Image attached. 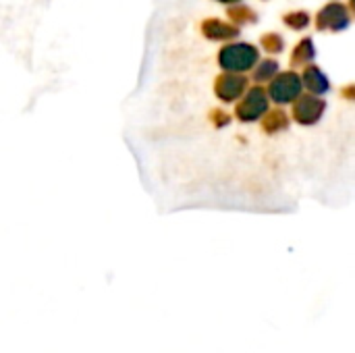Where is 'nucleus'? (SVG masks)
<instances>
[{"mask_svg": "<svg viewBox=\"0 0 355 353\" xmlns=\"http://www.w3.org/2000/svg\"><path fill=\"white\" fill-rule=\"evenodd\" d=\"M218 60L220 67L227 69L229 73H243L258 62V50L250 44H233L223 48Z\"/></svg>", "mask_w": 355, "mask_h": 353, "instance_id": "obj_1", "label": "nucleus"}, {"mask_svg": "<svg viewBox=\"0 0 355 353\" xmlns=\"http://www.w3.org/2000/svg\"><path fill=\"white\" fill-rule=\"evenodd\" d=\"M270 98L275 100V102H279V104H289V102H293L297 96H300V92H302V79L293 73V71H289V73H281L272 83H270Z\"/></svg>", "mask_w": 355, "mask_h": 353, "instance_id": "obj_2", "label": "nucleus"}, {"mask_svg": "<svg viewBox=\"0 0 355 353\" xmlns=\"http://www.w3.org/2000/svg\"><path fill=\"white\" fill-rule=\"evenodd\" d=\"M268 108V100L262 87H254L250 89V94L245 96V100L237 106V117L241 121H256L260 119Z\"/></svg>", "mask_w": 355, "mask_h": 353, "instance_id": "obj_3", "label": "nucleus"}, {"mask_svg": "<svg viewBox=\"0 0 355 353\" xmlns=\"http://www.w3.org/2000/svg\"><path fill=\"white\" fill-rule=\"evenodd\" d=\"M349 25V12L343 4L333 2L329 4L320 15H318V27L320 29H331V31H339L345 29Z\"/></svg>", "mask_w": 355, "mask_h": 353, "instance_id": "obj_4", "label": "nucleus"}, {"mask_svg": "<svg viewBox=\"0 0 355 353\" xmlns=\"http://www.w3.org/2000/svg\"><path fill=\"white\" fill-rule=\"evenodd\" d=\"M324 112V102L314 98V96H306L300 98L297 104L293 106V117L302 123V125H312L316 123Z\"/></svg>", "mask_w": 355, "mask_h": 353, "instance_id": "obj_5", "label": "nucleus"}, {"mask_svg": "<svg viewBox=\"0 0 355 353\" xmlns=\"http://www.w3.org/2000/svg\"><path fill=\"white\" fill-rule=\"evenodd\" d=\"M245 79L239 77V75H233V73H227L223 77H218L216 81V96L223 100V102H235L243 89H245Z\"/></svg>", "mask_w": 355, "mask_h": 353, "instance_id": "obj_6", "label": "nucleus"}, {"mask_svg": "<svg viewBox=\"0 0 355 353\" xmlns=\"http://www.w3.org/2000/svg\"><path fill=\"white\" fill-rule=\"evenodd\" d=\"M204 33L210 37V40H231L239 33V27L237 25H231L227 21H218V19H210L202 25Z\"/></svg>", "mask_w": 355, "mask_h": 353, "instance_id": "obj_7", "label": "nucleus"}, {"mask_svg": "<svg viewBox=\"0 0 355 353\" xmlns=\"http://www.w3.org/2000/svg\"><path fill=\"white\" fill-rule=\"evenodd\" d=\"M304 83H306V87H308L310 92H314V94H322V92L329 89V81H327V77L322 75V71H320L318 67H308V69H306V73H304Z\"/></svg>", "mask_w": 355, "mask_h": 353, "instance_id": "obj_8", "label": "nucleus"}, {"mask_svg": "<svg viewBox=\"0 0 355 353\" xmlns=\"http://www.w3.org/2000/svg\"><path fill=\"white\" fill-rule=\"evenodd\" d=\"M289 125V117L281 110H272L266 119H264V129L270 131V133H277V131H283L287 129Z\"/></svg>", "mask_w": 355, "mask_h": 353, "instance_id": "obj_9", "label": "nucleus"}, {"mask_svg": "<svg viewBox=\"0 0 355 353\" xmlns=\"http://www.w3.org/2000/svg\"><path fill=\"white\" fill-rule=\"evenodd\" d=\"M314 58V46H312V40H304L297 48H295V54H293V64H306Z\"/></svg>", "mask_w": 355, "mask_h": 353, "instance_id": "obj_10", "label": "nucleus"}, {"mask_svg": "<svg viewBox=\"0 0 355 353\" xmlns=\"http://www.w3.org/2000/svg\"><path fill=\"white\" fill-rule=\"evenodd\" d=\"M277 69H279V64L275 60H266V62L260 64V69H256L254 79L256 81H268V79H272V75L277 73Z\"/></svg>", "mask_w": 355, "mask_h": 353, "instance_id": "obj_11", "label": "nucleus"}, {"mask_svg": "<svg viewBox=\"0 0 355 353\" xmlns=\"http://www.w3.org/2000/svg\"><path fill=\"white\" fill-rule=\"evenodd\" d=\"M229 17H233L235 21H245V23H252V21L256 19L254 10H252L250 6H243V4L233 6V8L229 10Z\"/></svg>", "mask_w": 355, "mask_h": 353, "instance_id": "obj_12", "label": "nucleus"}, {"mask_svg": "<svg viewBox=\"0 0 355 353\" xmlns=\"http://www.w3.org/2000/svg\"><path fill=\"white\" fill-rule=\"evenodd\" d=\"M308 12H291V15H287L285 17V23L289 25V27H293V29H304L306 25H308Z\"/></svg>", "mask_w": 355, "mask_h": 353, "instance_id": "obj_13", "label": "nucleus"}, {"mask_svg": "<svg viewBox=\"0 0 355 353\" xmlns=\"http://www.w3.org/2000/svg\"><path fill=\"white\" fill-rule=\"evenodd\" d=\"M262 46L268 52H281L283 50V40L279 37V33H268V35L262 37Z\"/></svg>", "mask_w": 355, "mask_h": 353, "instance_id": "obj_14", "label": "nucleus"}, {"mask_svg": "<svg viewBox=\"0 0 355 353\" xmlns=\"http://www.w3.org/2000/svg\"><path fill=\"white\" fill-rule=\"evenodd\" d=\"M218 2H239V0H218Z\"/></svg>", "mask_w": 355, "mask_h": 353, "instance_id": "obj_15", "label": "nucleus"}]
</instances>
